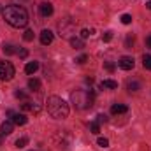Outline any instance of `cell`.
I'll use <instances>...</instances> for the list:
<instances>
[{"label": "cell", "instance_id": "cell-14", "mask_svg": "<svg viewBox=\"0 0 151 151\" xmlns=\"http://www.w3.org/2000/svg\"><path fill=\"white\" fill-rule=\"evenodd\" d=\"M127 88H128V91H130V93H132V91L135 93V91H139V90H141V83H139V81H135V79H132V81H128V83H127Z\"/></svg>", "mask_w": 151, "mask_h": 151}, {"label": "cell", "instance_id": "cell-30", "mask_svg": "<svg viewBox=\"0 0 151 151\" xmlns=\"http://www.w3.org/2000/svg\"><path fill=\"white\" fill-rule=\"evenodd\" d=\"M18 55H19V58H27V56H28V51H27V49H19Z\"/></svg>", "mask_w": 151, "mask_h": 151}, {"label": "cell", "instance_id": "cell-32", "mask_svg": "<svg viewBox=\"0 0 151 151\" xmlns=\"http://www.w3.org/2000/svg\"><path fill=\"white\" fill-rule=\"evenodd\" d=\"M132 44H134V37H130V35H128V37H127V47H130Z\"/></svg>", "mask_w": 151, "mask_h": 151}, {"label": "cell", "instance_id": "cell-11", "mask_svg": "<svg viewBox=\"0 0 151 151\" xmlns=\"http://www.w3.org/2000/svg\"><path fill=\"white\" fill-rule=\"evenodd\" d=\"M27 116L25 114H19V113H14V116H12V123L14 125H19V127H23V125H27Z\"/></svg>", "mask_w": 151, "mask_h": 151}, {"label": "cell", "instance_id": "cell-25", "mask_svg": "<svg viewBox=\"0 0 151 151\" xmlns=\"http://www.w3.org/2000/svg\"><path fill=\"white\" fill-rule=\"evenodd\" d=\"M104 67H106V70H107V72H114V69H116V65H114L113 62H106V63H104Z\"/></svg>", "mask_w": 151, "mask_h": 151}, {"label": "cell", "instance_id": "cell-31", "mask_svg": "<svg viewBox=\"0 0 151 151\" xmlns=\"http://www.w3.org/2000/svg\"><path fill=\"white\" fill-rule=\"evenodd\" d=\"M86 60H88V56H86V55H81V56H79V58H77L76 62H77V63H84Z\"/></svg>", "mask_w": 151, "mask_h": 151}, {"label": "cell", "instance_id": "cell-15", "mask_svg": "<svg viewBox=\"0 0 151 151\" xmlns=\"http://www.w3.org/2000/svg\"><path fill=\"white\" fill-rule=\"evenodd\" d=\"M70 46L74 49H83L84 47V40L81 37H70Z\"/></svg>", "mask_w": 151, "mask_h": 151}, {"label": "cell", "instance_id": "cell-12", "mask_svg": "<svg viewBox=\"0 0 151 151\" xmlns=\"http://www.w3.org/2000/svg\"><path fill=\"white\" fill-rule=\"evenodd\" d=\"M100 88H102V90H106V88H107V90H116V88H118V83L113 81V79H104V81L100 83Z\"/></svg>", "mask_w": 151, "mask_h": 151}, {"label": "cell", "instance_id": "cell-4", "mask_svg": "<svg viewBox=\"0 0 151 151\" xmlns=\"http://www.w3.org/2000/svg\"><path fill=\"white\" fill-rule=\"evenodd\" d=\"M74 21L72 19H62L58 23V32H60V37H70V34L74 32Z\"/></svg>", "mask_w": 151, "mask_h": 151}, {"label": "cell", "instance_id": "cell-7", "mask_svg": "<svg viewBox=\"0 0 151 151\" xmlns=\"http://www.w3.org/2000/svg\"><path fill=\"white\" fill-rule=\"evenodd\" d=\"M118 65H119V69H123V70H132L134 65H135V62H134L132 56H121L119 62H118Z\"/></svg>", "mask_w": 151, "mask_h": 151}, {"label": "cell", "instance_id": "cell-10", "mask_svg": "<svg viewBox=\"0 0 151 151\" xmlns=\"http://www.w3.org/2000/svg\"><path fill=\"white\" fill-rule=\"evenodd\" d=\"M12 128H14V123L12 121H4L0 125V134L2 135H11L12 134Z\"/></svg>", "mask_w": 151, "mask_h": 151}, {"label": "cell", "instance_id": "cell-19", "mask_svg": "<svg viewBox=\"0 0 151 151\" xmlns=\"http://www.w3.org/2000/svg\"><path fill=\"white\" fill-rule=\"evenodd\" d=\"M90 130H91V134H99L100 132V123L95 119V121H91L90 123Z\"/></svg>", "mask_w": 151, "mask_h": 151}, {"label": "cell", "instance_id": "cell-27", "mask_svg": "<svg viewBox=\"0 0 151 151\" xmlns=\"http://www.w3.org/2000/svg\"><path fill=\"white\" fill-rule=\"evenodd\" d=\"M111 39H113V32H106V34L102 35V40H104V42H109Z\"/></svg>", "mask_w": 151, "mask_h": 151}, {"label": "cell", "instance_id": "cell-33", "mask_svg": "<svg viewBox=\"0 0 151 151\" xmlns=\"http://www.w3.org/2000/svg\"><path fill=\"white\" fill-rule=\"evenodd\" d=\"M146 44H148V47H151V35L146 39Z\"/></svg>", "mask_w": 151, "mask_h": 151}, {"label": "cell", "instance_id": "cell-5", "mask_svg": "<svg viewBox=\"0 0 151 151\" xmlns=\"http://www.w3.org/2000/svg\"><path fill=\"white\" fill-rule=\"evenodd\" d=\"M14 77V67L9 62H2L0 63V79L2 81H11Z\"/></svg>", "mask_w": 151, "mask_h": 151}, {"label": "cell", "instance_id": "cell-1", "mask_svg": "<svg viewBox=\"0 0 151 151\" xmlns=\"http://www.w3.org/2000/svg\"><path fill=\"white\" fill-rule=\"evenodd\" d=\"M4 19L14 28H23L28 25V12L21 5H9L4 9Z\"/></svg>", "mask_w": 151, "mask_h": 151}, {"label": "cell", "instance_id": "cell-8", "mask_svg": "<svg viewBox=\"0 0 151 151\" xmlns=\"http://www.w3.org/2000/svg\"><path fill=\"white\" fill-rule=\"evenodd\" d=\"M39 12H40V16H44V18L51 16V14H53V4H49V2H40V4H39Z\"/></svg>", "mask_w": 151, "mask_h": 151}, {"label": "cell", "instance_id": "cell-26", "mask_svg": "<svg viewBox=\"0 0 151 151\" xmlns=\"http://www.w3.org/2000/svg\"><path fill=\"white\" fill-rule=\"evenodd\" d=\"M14 95H16V99H21V100H27V93H25V91H21V90H18V91H16Z\"/></svg>", "mask_w": 151, "mask_h": 151}, {"label": "cell", "instance_id": "cell-9", "mask_svg": "<svg viewBox=\"0 0 151 151\" xmlns=\"http://www.w3.org/2000/svg\"><path fill=\"white\" fill-rule=\"evenodd\" d=\"M53 42V32L51 30H42L40 32V44L42 46H49Z\"/></svg>", "mask_w": 151, "mask_h": 151}, {"label": "cell", "instance_id": "cell-22", "mask_svg": "<svg viewBox=\"0 0 151 151\" xmlns=\"http://www.w3.org/2000/svg\"><path fill=\"white\" fill-rule=\"evenodd\" d=\"M97 142H99L100 148H107V146H109V139H106V137H99Z\"/></svg>", "mask_w": 151, "mask_h": 151}, {"label": "cell", "instance_id": "cell-36", "mask_svg": "<svg viewBox=\"0 0 151 151\" xmlns=\"http://www.w3.org/2000/svg\"><path fill=\"white\" fill-rule=\"evenodd\" d=\"M32 151H34V150H32Z\"/></svg>", "mask_w": 151, "mask_h": 151}, {"label": "cell", "instance_id": "cell-34", "mask_svg": "<svg viewBox=\"0 0 151 151\" xmlns=\"http://www.w3.org/2000/svg\"><path fill=\"white\" fill-rule=\"evenodd\" d=\"M146 7H148V9H151V0L148 2V4H146Z\"/></svg>", "mask_w": 151, "mask_h": 151}, {"label": "cell", "instance_id": "cell-28", "mask_svg": "<svg viewBox=\"0 0 151 151\" xmlns=\"http://www.w3.org/2000/svg\"><path fill=\"white\" fill-rule=\"evenodd\" d=\"M79 35H81V39H86V37H90V35H91V34H90V30H88V28H83V30H81V34H79Z\"/></svg>", "mask_w": 151, "mask_h": 151}, {"label": "cell", "instance_id": "cell-6", "mask_svg": "<svg viewBox=\"0 0 151 151\" xmlns=\"http://www.w3.org/2000/svg\"><path fill=\"white\" fill-rule=\"evenodd\" d=\"M21 109L23 111H30V113L34 114H39L40 113V100H27L25 104H21Z\"/></svg>", "mask_w": 151, "mask_h": 151}, {"label": "cell", "instance_id": "cell-17", "mask_svg": "<svg viewBox=\"0 0 151 151\" xmlns=\"http://www.w3.org/2000/svg\"><path fill=\"white\" fill-rule=\"evenodd\" d=\"M28 88H30L32 91H39V90H40V81H39V79H30V81H28Z\"/></svg>", "mask_w": 151, "mask_h": 151}, {"label": "cell", "instance_id": "cell-24", "mask_svg": "<svg viewBox=\"0 0 151 151\" xmlns=\"http://www.w3.org/2000/svg\"><path fill=\"white\" fill-rule=\"evenodd\" d=\"M121 23H123V25H130V23H132V16H130V14H123V16H121Z\"/></svg>", "mask_w": 151, "mask_h": 151}, {"label": "cell", "instance_id": "cell-16", "mask_svg": "<svg viewBox=\"0 0 151 151\" xmlns=\"http://www.w3.org/2000/svg\"><path fill=\"white\" fill-rule=\"evenodd\" d=\"M37 69H39V62H28L25 65V72L27 74H34V72H37Z\"/></svg>", "mask_w": 151, "mask_h": 151}, {"label": "cell", "instance_id": "cell-13", "mask_svg": "<svg viewBox=\"0 0 151 151\" xmlns=\"http://www.w3.org/2000/svg\"><path fill=\"white\" fill-rule=\"evenodd\" d=\"M127 111H128V107L125 104H113V107H111V113L113 114H125Z\"/></svg>", "mask_w": 151, "mask_h": 151}, {"label": "cell", "instance_id": "cell-20", "mask_svg": "<svg viewBox=\"0 0 151 151\" xmlns=\"http://www.w3.org/2000/svg\"><path fill=\"white\" fill-rule=\"evenodd\" d=\"M142 65H144V69L151 70V55H144L142 56Z\"/></svg>", "mask_w": 151, "mask_h": 151}, {"label": "cell", "instance_id": "cell-18", "mask_svg": "<svg viewBox=\"0 0 151 151\" xmlns=\"http://www.w3.org/2000/svg\"><path fill=\"white\" fill-rule=\"evenodd\" d=\"M2 51H4L5 55H14V53H16V49H14L12 44H4V46H2Z\"/></svg>", "mask_w": 151, "mask_h": 151}, {"label": "cell", "instance_id": "cell-2", "mask_svg": "<svg viewBox=\"0 0 151 151\" xmlns=\"http://www.w3.org/2000/svg\"><path fill=\"white\" fill-rule=\"evenodd\" d=\"M47 113L51 114L55 119H65L69 116V104L62 99V97H56V95H51L47 99Z\"/></svg>", "mask_w": 151, "mask_h": 151}, {"label": "cell", "instance_id": "cell-23", "mask_svg": "<svg viewBox=\"0 0 151 151\" xmlns=\"http://www.w3.org/2000/svg\"><path fill=\"white\" fill-rule=\"evenodd\" d=\"M23 39H25L27 42H30V40H34V30H27V32L23 34Z\"/></svg>", "mask_w": 151, "mask_h": 151}, {"label": "cell", "instance_id": "cell-29", "mask_svg": "<svg viewBox=\"0 0 151 151\" xmlns=\"http://www.w3.org/2000/svg\"><path fill=\"white\" fill-rule=\"evenodd\" d=\"M97 121H99V123H106V121H107V116H106V114H99V116H97Z\"/></svg>", "mask_w": 151, "mask_h": 151}, {"label": "cell", "instance_id": "cell-3", "mask_svg": "<svg viewBox=\"0 0 151 151\" xmlns=\"http://www.w3.org/2000/svg\"><path fill=\"white\" fill-rule=\"evenodd\" d=\"M93 93L86 91V90H76L70 93V102L74 104V107L77 109H88L93 106Z\"/></svg>", "mask_w": 151, "mask_h": 151}, {"label": "cell", "instance_id": "cell-21", "mask_svg": "<svg viewBox=\"0 0 151 151\" xmlns=\"http://www.w3.org/2000/svg\"><path fill=\"white\" fill-rule=\"evenodd\" d=\"M28 144V139L27 137H19L18 141H16V148H25Z\"/></svg>", "mask_w": 151, "mask_h": 151}, {"label": "cell", "instance_id": "cell-35", "mask_svg": "<svg viewBox=\"0 0 151 151\" xmlns=\"http://www.w3.org/2000/svg\"><path fill=\"white\" fill-rule=\"evenodd\" d=\"M0 12H2V7H0Z\"/></svg>", "mask_w": 151, "mask_h": 151}]
</instances>
